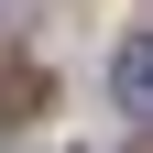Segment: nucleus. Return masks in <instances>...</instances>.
Returning a JSON list of instances; mask_svg holds the SVG:
<instances>
[{"mask_svg": "<svg viewBox=\"0 0 153 153\" xmlns=\"http://www.w3.org/2000/svg\"><path fill=\"white\" fill-rule=\"evenodd\" d=\"M109 99H120L131 120H153V33H131V44H120V66H109Z\"/></svg>", "mask_w": 153, "mask_h": 153, "instance_id": "nucleus-1", "label": "nucleus"}]
</instances>
